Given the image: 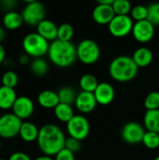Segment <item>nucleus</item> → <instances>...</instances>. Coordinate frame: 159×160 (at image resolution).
<instances>
[{
    "instance_id": "obj_1",
    "label": "nucleus",
    "mask_w": 159,
    "mask_h": 160,
    "mask_svg": "<svg viewBox=\"0 0 159 160\" xmlns=\"http://www.w3.org/2000/svg\"><path fill=\"white\" fill-rule=\"evenodd\" d=\"M66 137L62 129L53 124H47L39 128L37 145L40 151L49 157L55 156L65 148Z\"/></svg>"
},
{
    "instance_id": "obj_2",
    "label": "nucleus",
    "mask_w": 159,
    "mask_h": 160,
    "mask_svg": "<svg viewBox=\"0 0 159 160\" xmlns=\"http://www.w3.org/2000/svg\"><path fill=\"white\" fill-rule=\"evenodd\" d=\"M48 57L56 67H70L77 59V47L71 41L56 39L50 43Z\"/></svg>"
},
{
    "instance_id": "obj_3",
    "label": "nucleus",
    "mask_w": 159,
    "mask_h": 160,
    "mask_svg": "<svg viewBox=\"0 0 159 160\" xmlns=\"http://www.w3.org/2000/svg\"><path fill=\"white\" fill-rule=\"evenodd\" d=\"M139 67L132 57L120 55L115 57L110 64L109 73L111 77L119 82H127L132 81L138 74Z\"/></svg>"
},
{
    "instance_id": "obj_4",
    "label": "nucleus",
    "mask_w": 159,
    "mask_h": 160,
    "mask_svg": "<svg viewBox=\"0 0 159 160\" xmlns=\"http://www.w3.org/2000/svg\"><path fill=\"white\" fill-rule=\"evenodd\" d=\"M49 47V41L37 32L25 35L22 39V49L24 53L34 58H42V56L48 54Z\"/></svg>"
},
{
    "instance_id": "obj_5",
    "label": "nucleus",
    "mask_w": 159,
    "mask_h": 160,
    "mask_svg": "<svg viewBox=\"0 0 159 160\" xmlns=\"http://www.w3.org/2000/svg\"><path fill=\"white\" fill-rule=\"evenodd\" d=\"M100 57V48L93 39H83L77 46V59L85 65H93Z\"/></svg>"
},
{
    "instance_id": "obj_6",
    "label": "nucleus",
    "mask_w": 159,
    "mask_h": 160,
    "mask_svg": "<svg viewBox=\"0 0 159 160\" xmlns=\"http://www.w3.org/2000/svg\"><path fill=\"white\" fill-rule=\"evenodd\" d=\"M23 22L28 25H37L40 22L45 19V7L41 2L31 0L26 2L25 7L22 11Z\"/></svg>"
},
{
    "instance_id": "obj_7",
    "label": "nucleus",
    "mask_w": 159,
    "mask_h": 160,
    "mask_svg": "<svg viewBox=\"0 0 159 160\" xmlns=\"http://www.w3.org/2000/svg\"><path fill=\"white\" fill-rule=\"evenodd\" d=\"M67 130L70 138L78 141H83L90 133L89 121L82 114H76L73 118L67 123Z\"/></svg>"
},
{
    "instance_id": "obj_8",
    "label": "nucleus",
    "mask_w": 159,
    "mask_h": 160,
    "mask_svg": "<svg viewBox=\"0 0 159 160\" xmlns=\"http://www.w3.org/2000/svg\"><path fill=\"white\" fill-rule=\"evenodd\" d=\"M22 121L15 114L5 113L0 116V137L11 139L19 135Z\"/></svg>"
},
{
    "instance_id": "obj_9",
    "label": "nucleus",
    "mask_w": 159,
    "mask_h": 160,
    "mask_svg": "<svg viewBox=\"0 0 159 160\" xmlns=\"http://www.w3.org/2000/svg\"><path fill=\"white\" fill-rule=\"evenodd\" d=\"M133 25V20L129 15H115L108 24V29L113 37L124 38L132 33Z\"/></svg>"
},
{
    "instance_id": "obj_10",
    "label": "nucleus",
    "mask_w": 159,
    "mask_h": 160,
    "mask_svg": "<svg viewBox=\"0 0 159 160\" xmlns=\"http://www.w3.org/2000/svg\"><path fill=\"white\" fill-rule=\"evenodd\" d=\"M144 128L136 122H129L126 124L121 131L123 140L128 144H139L142 142L143 136L145 134Z\"/></svg>"
},
{
    "instance_id": "obj_11",
    "label": "nucleus",
    "mask_w": 159,
    "mask_h": 160,
    "mask_svg": "<svg viewBox=\"0 0 159 160\" xmlns=\"http://www.w3.org/2000/svg\"><path fill=\"white\" fill-rule=\"evenodd\" d=\"M132 35L133 38L141 43L149 42L154 38L155 25L148 20L136 22L133 25Z\"/></svg>"
},
{
    "instance_id": "obj_12",
    "label": "nucleus",
    "mask_w": 159,
    "mask_h": 160,
    "mask_svg": "<svg viewBox=\"0 0 159 160\" xmlns=\"http://www.w3.org/2000/svg\"><path fill=\"white\" fill-rule=\"evenodd\" d=\"M34 110L35 105L33 100L26 96H21L17 98L12 107V113L21 120H23L29 118L33 114Z\"/></svg>"
},
{
    "instance_id": "obj_13",
    "label": "nucleus",
    "mask_w": 159,
    "mask_h": 160,
    "mask_svg": "<svg viewBox=\"0 0 159 160\" xmlns=\"http://www.w3.org/2000/svg\"><path fill=\"white\" fill-rule=\"evenodd\" d=\"M94 95L97 104L102 106L109 105L113 101L115 97L114 87L109 82H99L98 86L94 92Z\"/></svg>"
},
{
    "instance_id": "obj_14",
    "label": "nucleus",
    "mask_w": 159,
    "mask_h": 160,
    "mask_svg": "<svg viewBox=\"0 0 159 160\" xmlns=\"http://www.w3.org/2000/svg\"><path fill=\"white\" fill-rule=\"evenodd\" d=\"M97 104V102L94 93H88L83 91L78 94L75 101V106L77 110L83 114L92 112L95 110Z\"/></svg>"
},
{
    "instance_id": "obj_15",
    "label": "nucleus",
    "mask_w": 159,
    "mask_h": 160,
    "mask_svg": "<svg viewBox=\"0 0 159 160\" xmlns=\"http://www.w3.org/2000/svg\"><path fill=\"white\" fill-rule=\"evenodd\" d=\"M115 13L112 6L98 4L95 7L93 10V19L97 24L108 25L112 20L114 18Z\"/></svg>"
},
{
    "instance_id": "obj_16",
    "label": "nucleus",
    "mask_w": 159,
    "mask_h": 160,
    "mask_svg": "<svg viewBox=\"0 0 159 160\" xmlns=\"http://www.w3.org/2000/svg\"><path fill=\"white\" fill-rule=\"evenodd\" d=\"M37 33L48 41H54L57 39L58 26L51 20L44 19L37 25Z\"/></svg>"
},
{
    "instance_id": "obj_17",
    "label": "nucleus",
    "mask_w": 159,
    "mask_h": 160,
    "mask_svg": "<svg viewBox=\"0 0 159 160\" xmlns=\"http://www.w3.org/2000/svg\"><path fill=\"white\" fill-rule=\"evenodd\" d=\"M37 102L42 108L54 109L60 103V100L56 92L52 90H44L38 94Z\"/></svg>"
},
{
    "instance_id": "obj_18",
    "label": "nucleus",
    "mask_w": 159,
    "mask_h": 160,
    "mask_svg": "<svg viewBox=\"0 0 159 160\" xmlns=\"http://www.w3.org/2000/svg\"><path fill=\"white\" fill-rule=\"evenodd\" d=\"M17 94L14 88H9L7 86H0V109L9 110L12 109L16 99Z\"/></svg>"
},
{
    "instance_id": "obj_19",
    "label": "nucleus",
    "mask_w": 159,
    "mask_h": 160,
    "mask_svg": "<svg viewBox=\"0 0 159 160\" xmlns=\"http://www.w3.org/2000/svg\"><path fill=\"white\" fill-rule=\"evenodd\" d=\"M131 57L139 68H145V67H148L152 63L153 52L149 48L141 47V48H138L134 52Z\"/></svg>"
},
{
    "instance_id": "obj_20",
    "label": "nucleus",
    "mask_w": 159,
    "mask_h": 160,
    "mask_svg": "<svg viewBox=\"0 0 159 160\" xmlns=\"http://www.w3.org/2000/svg\"><path fill=\"white\" fill-rule=\"evenodd\" d=\"M39 129L37 127L31 122H22L19 136L26 142H32L37 140Z\"/></svg>"
},
{
    "instance_id": "obj_21",
    "label": "nucleus",
    "mask_w": 159,
    "mask_h": 160,
    "mask_svg": "<svg viewBox=\"0 0 159 160\" xmlns=\"http://www.w3.org/2000/svg\"><path fill=\"white\" fill-rule=\"evenodd\" d=\"M3 24L5 28L8 30H16L22 26L23 23V19L21 13L12 10V11H7L2 19Z\"/></svg>"
},
{
    "instance_id": "obj_22",
    "label": "nucleus",
    "mask_w": 159,
    "mask_h": 160,
    "mask_svg": "<svg viewBox=\"0 0 159 160\" xmlns=\"http://www.w3.org/2000/svg\"><path fill=\"white\" fill-rule=\"evenodd\" d=\"M143 123L147 131L159 134V110L146 111L143 117Z\"/></svg>"
},
{
    "instance_id": "obj_23",
    "label": "nucleus",
    "mask_w": 159,
    "mask_h": 160,
    "mask_svg": "<svg viewBox=\"0 0 159 160\" xmlns=\"http://www.w3.org/2000/svg\"><path fill=\"white\" fill-rule=\"evenodd\" d=\"M53 110L56 118L63 123H68L75 115L73 109L70 105L59 103Z\"/></svg>"
},
{
    "instance_id": "obj_24",
    "label": "nucleus",
    "mask_w": 159,
    "mask_h": 160,
    "mask_svg": "<svg viewBox=\"0 0 159 160\" xmlns=\"http://www.w3.org/2000/svg\"><path fill=\"white\" fill-rule=\"evenodd\" d=\"M79 83H80V87L82 91L88 92V93H94L99 84L97 77L90 73H86L82 75L80 79Z\"/></svg>"
},
{
    "instance_id": "obj_25",
    "label": "nucleus",
    "mask_w": 159,
    "mask_h": 160,
    "mask_svg": "<svg viewBox=\"0 0 159 160\" xmlns=\"http://www.w3.org/2000/svg\"><path fill=\"white\" fill-rule=\"evenodd\" d=\"M57 94L59 97L60 103L70 105V106L72 104H75V101H76V98L78 96L75 89L70 86H64V87L60 88L59 91L57 92Z\"/></svg>"
},
{
    "instance_id": "obj_26",
    "label": "nucleus",
    "mask_w": 159,
    "mask_h": 160,
    "mask_svg": "<svg viewBox=\"0 0 159 160\" xmlns=\"http://www.w3.org/2000/svg\"><path fill=\"white\" fill-rule=\"evenodd\" d=\"M30 68L33 74H35L36 76L43 77L47 74L49 66H48V63L43 58H35L31 62Z\"/></svg>"
},
{
    "instance_id": "obj_27",
    "label": "nucleus",
    "mask_w": 159,
    "mask_h": 160,
    "mask_svg": "<svg viewBox=\"0 0 159 160\" xmlns=\"http://www.w3.org/2000/svg\"><path fill=\"white\" fill-rule=\"evenodd\" d=\"M115 15H128L131 12L132 6L128 0H114L112 5Z\"/></svg>"
},
{
    "instance_id": "obj_28",
    "label": "nucleus",
    "mask_w": 159,
    "mask_h": 160,
    "mask_svg": "<svg viewBox=\"0 0 159 160\" xmlns=\"http://www.w3.org/2000/svg\"><path fill=\"white\" fill-rule=\"evenodd\" d=\"M73 36H74V28L71 24L65 22L58 26L57 39L63 41H71Z\"/></svg>"
},
{
    "instance_id": "obj_29",
    "label": "nucleus",
    "mask_w": 159,
    "mask_h": 160,
    "mask_svg": "<svg viewBox=\"0 0 159 160\" xmlns=\"http://www.w3.org/2000/svg\"><path fill=\"white\" fill-rule=\"evenodd\" d=\"M19 82L18 74L13 71L12 69H8L6 72L3 73L1 77V82L3 86H7L9 88H14Z\"/></svg>"
},
{
    "instance_id": "obj_30",
    "label": "nucleus",
    "mask_w": 159,
    "mask_h": 160,
    "mask_svg": "<svg viewBox=\"0 0 159 160\" xmlns=\"http://www.w3.org/2000/svg\"><path fill=\"white\" fill-rule=\"evenodd\" d=\"M142 143L147 147L148 149L154 150L159 147V134L151 132V131H146L143 139H142Z\"/></svg>"
},
{
    "instance_id": "obj_31",
    "label": "nucleus",
    "mask_w": 159,
    "mask_h": 160,
    "mask_svg": "<svg viewBox=\"0 0 159 160\" xmlns=\"http://www.w3.org/2000/svg\"><path fill=\"white\" fill-rule=\"evenodd\" d=\"M144 107L147 111L159 110V92L153 91L146 96L144 99Z\"/></svg>"
},
{
    "instance_id": "obj_32",
    "label": "nucleus",
    "mask_w": 159,
    "mask_h": 160,
    "mask_svg": "<svg viewBox=\"0 0 159 160\" xmlns=\"http://www.w3.org/2000/svg\"><path fill=\"white\" fill-rule=\"evenodd\" d=\"M130 14H131L132 20H135L136 22L144 21V20H147L148 8L147 7L143 5H137V6L132 7Z\"/></svg>"
},
{
    "instance_id": "obj_33",
    "label": "nucleus",
    "mask_w": 159,
    "mask_h": 160,
    "mask_svg": "<svg viewBox=\"0 0 159 160\" xmlns=\"http://www.w3.org/2000/svg\"><path fill=\"white\" fill-rule=\"evenodd\" d=\"M147 20L155 26L159 25V3H152L148 7Z\"/></svg>"
},
{
    "instance_id": "obj_34",
    "label": "nucleus",
    "mask_w": 159,
    "mask_h": 160,
    "mask_svg": "<svg viewBox=\"0 0 159 160\" xmlns=\"http://www.w3.org/2000/svg\"><path fill=\"white\" fill-rule=\"evenodd\" d=\"M65 148H67V150H69L72 153H77L81 150L82 148V144H81V141H78L76 139L73 138H67L65 142Z\"/></svg>"
},
{
    "instance_id": "obj_35",
    "label": "nucleus",
    "mask_w": 159,
    "mask_h": 160,
    "mask_svg": "<svg viewBox=\"0 0 159 160\" xmlns=\"http://www.w3.org/2000/svg\"><path fill=\"white\" fill-rule=\"evenodd\" d=\"M74 155V153L70 152L67 148H63L54 156V160H75Z\"/></svg>"
},
{
    "instance_id": "obj_36",
    "label": "nucleus",
    "mask_w": 159,
    "mask_h": 160,
    "mask_svg": "<svg viewBox=\"0 0 159 160\" xmlns=\"http://www.w3.org/2000/svg\"><path fill=\"white\" fill-rule=\"evenodd\" d=\"M7 160H32L31 158L23 152H15L11 154Z\"/></svg>"
},
{
    "instance_id": "obj_37",
    "label": "nucleus",
    "mask_w": 159,
    "mask_h": 160,
    "mask_svg": "<svg viewBox=\"0 0 159 160\" xmlns=\"http://www.w3.org/2000/svg\"><path fill=\"white\" fill-rule=\"evenodd\" d=\"M16 4H17V2L15 0H5V1L1 2L2 8L7 9V11H12L14 7L16 6Z\"/></svg>"
},
{
    "instance_id": "obj_38",
    "label": "nucleus",
    "mask_w": 159,
    "mask_h": 160,
    "mask_svg": "<svg viewBox=\"0 0 159 160\" xmlns=\"http://www.w3.org/2000/svg\"><path fill=\"white\" fill-rule=\"evenodd\" d=\"M29 55H27L26 53H22L20 55L19 57V63L21 65H27L29 63Z\"/></svg>"
},
{
    "instance_id": "obj_39",
    "label": "nucleus",
    "mask_w": 159,
    "mask_h": 160,
    "mask_svg": "<svg viewBox=\"0 0 159 160\" xmlns=\"http://www.w3.org/2000/svg\"><path fill=\"white\" fill-rule=\"evenodd\" d=\"M5 60H6V50L3 47V45L0 44V65L4 64Z\"/></svg>"
},
{
    "instance_id": "obj_40",
    "label": "nucleus",
    "mask_w": 159,
    "mask_h": 160,
    "mask_svg": "<svg viewBox=\"0 0 159 160\" xmlns=\"http://www.w3.org/2000/svg\"><path fill=\"white\" fill-rule=\"evenodd\" d=\"M4 65H5L7 68H13V67H14V62H13L11 59H6V60H5V62H4Z\"/></svg>"
},
{
    "instance_id": "obj_41",
    "label": "nucleus",
    "mask_w": 159,
    "mask_h": 160,
    "mask_svg": "<svg viewBox=\"0 0 159 160\" xmlns=\"http://www.w3.org/2000/svg\"><path fill=\"white\" fill-rule=\"evenodd\" d=\"M113 2H114V0H98V1H97V3H98V4L111 5V6H112V5H113Z\"/></svg>"
},
{
    "instance_id": "obj_42",
    "label": "nucleus",
    "mask_w": 159,
    "mask_h": 160,
    "mask_svg": "<svg viewBox=\"0 0 159 160\" xmlns=\"http://www.w3.org/2000/svg\"><path fill=\"white\" fill-rule=\"evenodd\" d=\"M5 37H6V32H5V29L2 27V26H0V42L5 38Z\"/></svg>"
},
{
    "instance_id": "obj_43",
    "label": "nucleus",
    "mask_w": 159,
    "mask_h": 160,
    "mask_svg": "<svg viewBox=\"0 0 159 160\" xmlns=\"http://www.w3.org/2000/svg\"><path fill=\"white\" fill-rule=\"evenodd\" d=\"M35 160H54L52 157H49V156H40L38 158H37Z\"/></svg>"
},
{
    "instance_id": "obj_44",
    "label": "nucleus",
    "mask_w": 159,
    "mask_h": 160,
    "mask_svg": "<svg viewBox=\"0 0 159 160\" xmlns=\"http://www.w3.org/2000/svg\"><path fill=\"white\" fill-rule=\"evenodd\" d=\"M155 160H159V156H157V157L156 158V159H155Z\"/></svg>"
},
{
    "instance_id": "obj_45",
    "label": "nucleus",
    "mask_w": 159,
    "mask_h": 160,
    "mask_svg": "<svg viewBox=\"0 0 159 160\" xmlns=\"http://www.w3.org/2000/svg\"><path fill=\"white\" fill-rule=\"evenodd\" d=\"M0 150H1V141H0Z\"/></svg>"
},
{
    "instance_id": "obj_46",
    "label": "nucleus",
    "mask_w": 159,
    "mask_h": 160,
    "mask_svg": "<svg viewBox=\"0 0 159 160\" xmlns=\"http://www.w3.org/2000/svg\"><path fill=\"white\" fill-rule=\"evenodd\" d=\"M0 160H5V159H3V158H0Z\"/></svg>"
}]
</instances>
